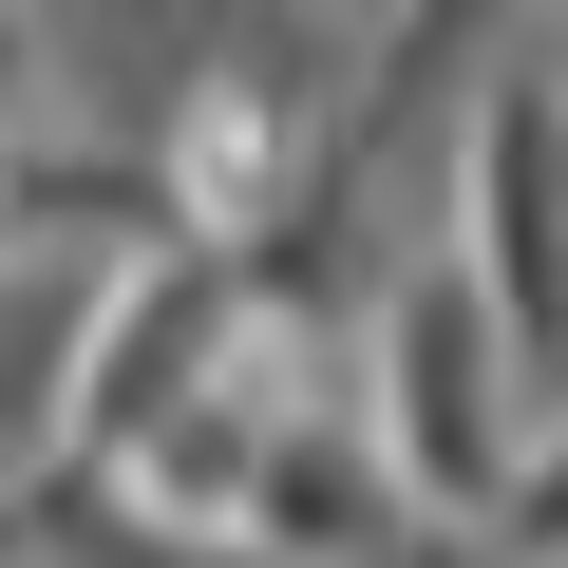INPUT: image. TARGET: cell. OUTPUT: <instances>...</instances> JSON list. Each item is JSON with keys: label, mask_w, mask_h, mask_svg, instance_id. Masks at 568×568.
I'll return each instance as SVG.
<instances>
[{"label": "cell", "mask_w": 568, "mask_h": 568, "mask_svg": "<svg viewBox=\"0 0 568 568\" xmlns=\"http://www.w3.org/2000/svg\"><path fill=\"white\" fill-rule=\"evenodd\" d=\"M379 361H398V398H379V474H398V511H493V493H511V342H493V304L455 284V246L398 265Z\"/></svg>", "instance_id": "obj_1"}]
</instances>
